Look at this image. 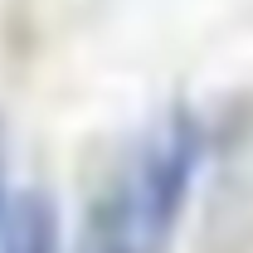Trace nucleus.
I'll return each instance as SVG.
<instances>
[{"mask_svg":"<svg viewBox=\"0 0 253 253\" xmlns=\"http://www.w3.org/2000/svg\"><path fill=\"white\" fill-rule=\"evenodd\" d=\"M200 156H205L200 117L190 107L161 112L126 151L122 170L102 190L93 214L126 244V253H170L200 175Z\"/></svg>","mask_w":253,"mask_h":253,"instance_id":"f257e3e1","label":"nucleus"},{"mask_svg":"<svg viewBox=\"0 0 253 253\" xmlns=\"http://www.w3.org/2000/svg\"><path fill=\"white\" fill-rule=\"evenodd\" d=\"M59 205L44 190H25L10 200L5 224H0V253H59Z\"/></svg>","mask_w":253,"mask_h":253,"instance_id":"f03ea898","label":"nucleus"},{"mask_svg":"<svg viewBox=\"0 0 253 253\" xmlns=\"http://www.w3.org/2000/svg\"><path fill=\"white\" fill-rule=\"evenodd\" d=\"M78 253H126V244H122V239H117L102 219H97V214H88L83 239H78Z\"/></svg>","mask_w":253,"mask_h":253,"instance_id":"7ed1b4c3","label":"nucleus"},{"mask_svg":"<svg viewBox=\"0 0 253 253\" xmlns=\"http://www.w3.org/2000/svg\"><path fill=\"white\" fill-rule=\"evenodd\" d=\"M5 210H10V195H5V136H0V224H5Z\"/></svg>","mask_w":253,"mask_h":253,"instance_id":"20e7f679","label":"nucleus"}]
</instances>
